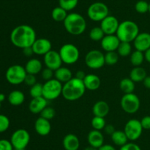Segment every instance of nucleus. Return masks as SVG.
<instances>
[{"label": "nucleus", "mask_w": 150, "mask_h": 150, "mask_svg": "<svg viewBox=\"0 0 150 150\" xmlns=\"http://www.w3.org/2000/svg\"><path fill=\"white\" fill-rule=\"evenodd\" d=\"M36 39L35 30L29 25L22 24L17 26L10 33V41L12 44L22 49L32 46Z\"/></svg>", "instance_id": "1"}, {"label": "nucleus", "mask_w": 150, "mask_h": 150, "mask_svg": "<svg viewBox=\"0 0 150 150\" xmlns=\"http://www.w3.org/2000/svg\"><path fill=\"white\" fill-rule=\"evenodd\" d=\"M86 90L83 80L73 77L63 85L62 95L67 101H76L83 96Z\"/></svg>", "instance_id": "2"}, {"label": "nucleus", "mask_w": 150, "mask_h": 150, "mask_svg": "<svg viewBox=\"0 0 150 150\" xmlns=\"http://www.w3.org/2000/svg\"><path fill=\"white\" fill-rule=\"evenodd\" d=\"M66 31L72 35H80L86 29V21L83 16L77 13H71L67 15L64 21Z\"/></svg>", "instance_id": "3"}, {"label": "nucleus", "mask_w": 150, "mask_h": 150, "mask_svg": "<svg viewBox=\"0 0 150 150\" xmlns=\"http://www.w3.org/2000/svg\"><path fill=\"white\" fill-rule=\"evenodd\" d=\"M139 34V28L137 24L133 21H124L120 23L117 31V36L121 42H133Z\"/></svg>", "instance_id": "4"}, {"label": "nucleus", "mask_w": 150, "mask_h": 150, "mask_svg": "<svg viewBox=\"0 0 150 150\" xmlns=\"http://www.w3.org/2000/svg\"><path fill=\"white\" fill-rule=\"evenodd\" d=\"M63 85L57 79L45 81L42 85V96L46 100H54L62 93Z\"/></svg>", "instance_id": "5"}, {"label": "nucleus", "mask_w": 150, "mask_h": 150, "mask_svg": "<svg viewBox=\"0 0 150 150\" xmlns=\"http://www.w3.org/2000/svg\"><path fill=\"white\" fill-rule=\"evenodd\" d=\"M26 73V69L21 65H13L7 69L5 77L7 82L11 85H17L24 82Z\"/></svg>", "instance_id": "6"}, {"label": "nucleus", "mask_w": 150, "mask_h": 150, "mask_svg": "<svg viewBox=\"0 0 150 150\" xmlns=\"http://www.w3.org/2000/svg\"><path fill=\"white\" fill-rule=\"evenodd\" d=\"M59 53L64 63L72 65L79 60L80 52L76 46L73 44H65L60 48Z\"/></svg>", "instance_id": "7"}, {"label": "nucleus", "mask_w": 150, "mask_h": 150, "mask_svg": "<svg viewBox=\"0 0 150 150\" xmlns=\"http://www.w3.org/2000/svg\"><path fill=\"white\" fill-rule=\"evenodd\" d=\"M108 7L105 3L97 1L90 4L87 10L88 17L94 21H102L108 16Z\"/></svg>", "instance_id": "8"}, {"label": "nucleus", "mask_w": 150, "mask_h": 150, "mask_svg": "<svg viewBox=\"0 0 150 150\" xmlns=\"http://www.w3.org/2000/svg\"><path fill=\"white\" fill-rule=\"evenodd\" d=\"M120 104H121L122 109L125 113L133 114L138 112V110L140 108V99L136 94L133 93L125 94V95L122 97Z\"/></svg>", "instance_id": "9"}, {"label": "nucleus", "mask_w": 150, "mask_h": 150, "mask_svg": "<svg viewBox=\"0 0 150 150\" xmlns=\"http://www.w3.org/2000/svg\"><path fill=\"white\" fill-rule=\"evenodd\" d=\"M30 141V134L26 129H18L11 135L10 142L14 149H25Z\"/></svg>", "instance_id": "10"}, {"label": "nucleus", "mask_w": 150, "mask_h": 150, "mask_svg": "<svg viewBox=\"0 0 150 150\" xmlns=\"http://www.w3.org/2000/svg\"><path fill=\"white\" fill-rule=\"evenodd\" d=\"M85 63L86 66L92 69H99L105 63V54L98 49H92L88 51L85 56Z\"/></svg>", "instance_id": "11"}, {"label": "nucleus", "mask_w": 150, "mask_h": 150, "mask_svg": "<svg viewBox=\"0 0 150 150\" xmlns=\"http://www.w3.org/2000/svg\"><path fill=\"white\" fill-rule=\"evenodd\" d=\"M143 130L144 129L140 121L135 119L129 120L126 123L124 129V132L130 141H135L139 139L142 135Z\"/></svg>", "instance_id": "12"}, {"label": "nucleus", "mask_w": 150, "mask_h": 150, "mask_svg": "<svg viewBox=\"0 0 150 150\" xmlns=\"http://www.w3.org/2000/svg\"><path fill=\"white\" fill-rule=\"evenodd\" d=\"M43 61L45 66L54 71L61 67L63 63L59 51L53 49L43 56Z\"/></svg>", "instance_id": "13"}, {"label": "nucleus", "mask_w": 150, "mask_h": 150, "mask_svg": "<svg viewBox=\"0 0 150 150\" xmlns=\"http://www.w3.org/2000/svg\"><path fill=\"white\" fill-rule=\"evenodd\" d=\"M120 26L118 19L114 16L108 15L102 21H100V27L105 35H116Z\"/></svg>", "instance_id": "14"}, {"label": "nucleus", "mask_w": 150, "mask_h": 150, "mask_svg": "<svg viewBox=\"0 0 150 150\" xmlns=\"http://www.w3.org/2000/svg\"><path fill=\"white\" fill-rule=\"evenodd\" d=\"M34 54L38 55H45L52 49L51 42L47 38H38L32 46Z\"/></svg>", "instance_id": "15"}, {"label": "nucleus", "mask_w": 150, "mask_h": 150, "mask_svg": "<svg viewBox=\"0 0 150 150\" xmlns=\"http://www.w3.org/2000/svg\"><path fill=\"white\" fill-rule=\"evenodd\" d=\"M120 42L121 41L117 35H105L100 41V44L103 49L107 52L117 51Z\"/></svg>", "instance_id": "16"}, {"label": "nucleus", "mask_w": 150, "mask_h": 150, "mask_svg": "<svg viewBox=\"0 0 150 150\" xmlns=\"http://www.w3.org/2000/svg\"><path fill=\"white\" fill-rule=\"evenodd\" d=\"M136 50L144 52L150 48V33L139 32V35L133 41Z\"/></svg>", "instance_id": "17"}, {"label": "nucleus", "mask_w": 150, "mask_h": 150, "mask_svg": "<svg viewBox=\"0 0 150 150\" xmlns=\"http://www.w3.org/2000/svg\"><path fill=\"white\" fill-rule=\"evenodd\" d=\"M35 129L40 136H46L51 131V122L49 120L40 116L35 123Z\"/></svg>", "instance_id": "18"}, {"label": "nucleus", "mask_w": 150, "mask_h": 150, "mask_svg": "<svg viewBox=\"0 0 150 150\" xmlns=\"http://www.w3.org/2000/svg\"><path fill=\"white\" fill-rule=\"evenodd\" d=\"M87 141L89 146L99 149L104 144V135L100 130L92 129L88 134Z\"/></svg>", "instance_id": "19"}, {"label": "nucleus", "mask_w": 150, "mask_h": 150, "mask_svg": "<svg viewBox=\"0 0 150 150\" xmlns=\"http://www.w3.org/2000/svg\"><path fill=\"white\" fill-rule=\"evenodd\" d=\"M47 101L43 96L32 98L29 104V110L33 114H40L47 107Z\"/></svg>", "instance_id": "20"}, {"label": "nucleus", "mask_w": 150, "mask_h": 150, "mask_svg": "<svg viewBox=\"0 0 150 150\" xmlns=\"http://www.w3.org/2000/svg\"><path fill=\"white\" fill-rule=\"evenodd\" d=\"M62 144L65 150H78L80 146V141L76 135L69 133L63 138Z\"/></svg>", "instance_id": "21"}, {"label": "nucleus", "mask_w": 150, "mask_h": 150, "mask_svg": "<svg viewBox=\"0 0 150 150\" xmlns=\"http://www.w3.org/2000/svg\"><path fill=\"white\" fill-rule=\"evenodd\" d=\"M83 81L86 89L89 91H96L100 88L101 84L100 78L98 75L93 74H86Z\"/></svg>", "instance_id": "22"}, {"label": "nucleus", "mask_w": 150, "mask_h": 150, "mask_svg": "<svg viewBox=\"0 0 150 150\" xmlns=\"http://www.w3.org/2000/svg\"><path fill=\"white\" fill-rule=\"evenodd\" d=\"M27 74L36 75L42 71V65L40 60L37 58H32L26 62L24 66Z\"/></svg>", "instance_id": "23"}, {"label": "nucleus", "mask_w": 150, "mask_h": 150, "mask_svg": "<svg viewBox=\"0 0 150 150\" xmlns=\"http://www.w3.org/2000/svg\"><path fill=\"white\" fill-rule=\"evenodd\" d=\"M110 111V107L105 101H98L92 107V113L95 116L105 118Z\"/></svg>", "instance_id": "24"}, {"label": "nucleus", "mask_w": 150, "mask_h": 150, "mask_svg": "<svg viewBox=\"0 0 150 150\" xmlns=\"http://www.w3.org/2000/svg\"><path fill=\"white\" fill-rule=\"evenodd\" d=\"M54 77L62 83H66L73 78L72 71L66 67H60L54 71Z\"/></svg>", "instance_id": "25"}, {"label": "nucleus", "mask_w": 150, "mask_h": 150, "mask_svg": "<svg viewBox=\"0 0 150 150\" xmlns=\"http://www.w3.org/2000/svg\"><path fill=\"white\" fill-rule=\"evenodd\" d=\"M8 101L13 106H20L24 102L25 95L19 90H14L8 95Z\"/></svg>", "instance_id": "26"}, {"label": "nucleus", "mask_w": 150, "mask_h": 150, "mask_svg": "<svg viewBox=\"0 0 150 150\" xmlns=\"http://www.w3.org/2000/svg\"><path fill=\"white\" fill-rule=\"evenodd\" d=\"M146 76H147V74H146V70L142 66L134 67L130 73V78L135 83L143 82Z\"/></svg>", "instance_id": "27"}, {"label": "nucleus", "mask_w": 150, "mask_h": 150, "mask_svg": "<svg viewBox=\"0 0 150 150\" xmlns=\"http://www.w3.org/2000/svg\"><path fill=\"white\" fill-rule=\"evenodd\" d=\"M111 140L115 145L119 146L121 147L122 146L125 145L128 142V138L126 135L124 130H116L112 135H111Z\"/></svg>", "instance_id": "28"}, {"label": "nucleus", "mask_w": 150, "mask_h": 150, "mask_svg": "<svg viewBox=\"0 0 150 150\" xmlns=\"http://www.w3.org/2000/svg\"><path fill=\"white\" fill-rule=\"evenodd\" d=\"M120 88L125 94H131L135 90V82L130 78H124L120 81Z\"/></svg>", "instance_id": "29"}, {"label": "nucleus", "mask_w": 150, "mask_h": 150, "mask_svg": "<svg viewBox=\"0 0 150 150\" xmlns=\"http://www.w3.org/2000/svg\"><path fill=\"white\" fill-rule=\"evenodd\" d=\"M67 11L61 7L60 6L53 9L51 12V17L55 21L62 22L64 21L67 16Z\"/></svg>", "instance_id": "30"}, {"label": "nucleus", "mask_w": 150, "mask_h": 150, "mask_svg": "<svg viewBox=\"0 0 150 150\" xmlns=\"http://www.w3.org/2000/svg\"><path fill=\"white\" fill-rule=\"evenodd\" d=\"M144 60V53L139 50H135L130 54V63L134 67L142 66Z\"/></svg>", "instance_id": "31"}, {"label": "nucleus", "mask_w": 150, "mask_h": 150, "mask_svg": "<svg viewBox=\"0 0 150 150\" xmlns=\"http://www.w3.org/2000/svg\"><path fill=\"white\" fill-rule=\"evenodd\" d=\"M117 51L121 57H127L132 53L131 44L129 42H120Z\"/></svg>", "instance_id": "32"}, {"label": "nucleus", "mask_w": 150, "mask_h": 150, "mask_svg": "<svg viewBox=\"0 0 150 150\" xmlns=\"http://www.w3.org/2000/svg\"><path fill=\"white\" fill-rule=\"evenodd\" d=\"M105 35L100 26H95L89 32V38L93 41H101Z\"/></svg>", "instance_id": "33"}, {"label": "nucleus", "mask_w": 150, "mask_h": 150, "mask_svg": "<svg viewBox=\"0 0 150 150\" xmlns=\"http://www.w3.org/2000/svg\"><path fill=\"white\" fill-rule=\"evenodd\" d=\"M119 57L117 51H107L105 54V63L108 66H114L118 62Z\"/></svg>", "instance_id": "34"}, {"label": "nucleus", "mask_w": 150, "mask_h": 150, "mask_svg": "<svg viewBox=\"0 0 150 150\" xmlns=\"http://www.w3.org/2000/svg\"><path fill=\"white\" fill-rule=\"evenodd\" d=\"M91 124L93 127V129L96 130H102L104 129L106 124H105V118L99 117V116H94L93 119H92Z\"/></svg>", "instance_id": "35"}, {"label": "nucleus", "mask_w": 150, "mask_h": 150, "mask_svg": "<svg viewBox=\"0 0 150 150\" xmlns=\"http://www.w3.org/2000/svg\"><path fill=\"white\" fill-rule=\"evenodd\" d=\"M79 0H59V4L61 7L67 11L73 10L76 7Z\"/></svg>", "instance_id": "36"}, {"label": "nucleus", "mask_w": 150, "mask_h": 150, "mask_svg": "<svg viewBox=\"0 0 150 150\" xmlns=\"http://www.w3.org/2000/svg\"><path fill=\"white\" fill-rule=\"evenodd\" d=\"M149 3H148L145 0H139L135 5V9H136V12L141 13V14H144V13L149 12Z\"/></svg>", "instance_id": "37"}, {"label": "nucleus", "mask_w": 150, "mask_h": 150, "mask_svg": "<svg viewBox=\"0 0 150 150\" xmlns=\"http://www.w3.org/2000/svg\"><path fill=\"white\" fill-rule=\"evenodd\" d=\"M29 94L32 98L42 96V85L40 83L35 84L30 88Z\"/></svg>", "instance_id": "38"}, {"label": "nucleus", "mask_w": 150, "mask_h": 150, "mask_svg": "<svg viewBox=\"0 0 150 150\" xmlns=\"http://www.w3.org/2000/svg\"><path fill=\"white\" fill-rule=\"evenodd\" d=\"M56 115L55 110L51 107H46L42 112L40 113L41 117L47 119V120H51L54 118Z\"/></svg>", "instance_id": "39"}, {"label": "nucleus", "mask_w": 150, "mask_h": 150, "mask_svg": "<svg viewBox=\"0 0 150 150\" xmlns=\"http://www.w3.org/2000/svg\"><path fill=\"white\" fill-rule=\"evenodd\" d=\"M10 119L7 116L0 114V133L7 131L10 126Z\"/></svg>", "instance_id": "40"}, {"label": "nucleus", "mask_w": 150, "mask_h": 150, "mask_svg": "<svg viewBox=\"0 0 150 150\" xmlns=\"http://www.w3.org/2000/svg\"><path fill=\"white\" fill-rule=\"evenodd\" d=\"M41 76H42V79L44 80L48 81L50 79H53V76H54V71L53 70H51V69L45 67L41 71Z\"/></svg>", "instance_id": "41"}, {"label": "nucleus", "mask_w": 150, "mask_h": 150, "mask_svg": "<svg viewBox=\"0 0 150 150\" xmlns=\"http://www.w3.org/2000/svg\"><path fill=\"white\" fill-rule=\"evenodd\" d=\"M13 145L10 141L6 139L0 140V150H13Z\"/></svg>", "instance_id": "42"}, {"label": "nucleus", "mask_w": 150, "mask_h": 150, "mask_svg": "<svg viewBox=\"0 0 150 150\" xmlns=\"http://www.w3.org/2000/svg\"><path fill=\"white\" fill-rule=\"evenodd\" d=\"M120 150H142L141 147L138 144L133 142H127L125 145L120 147Z\"/></svg>", "instance_id": "43"}, {"label": "nucleus", "mask_w": 150, "mask_h": 150, "mask_svg": "<svg viewBox=\"0 0 150 150\" xmlns=\"http://www.w3.org/2000/svg\"><path fill=\"white\" fill-rule=\"evenodd\" d=\"M24 83L26 85H29V86L32 87V85H34L35 84L37 83V79L35 75L30 74H27L25 77L24 79Z\"/></svg>", "instance_id": "44"}, {"label": "nucleus", "mask_w": 150, "mask_h": 150, "mask_svg": "<svg viewBox=\"0 0 150 150\" xmlns=\"http://www.w3.org/2000/svg\"><path fill=\"white\" fill-rule=\"evenodd\" d=\"M140 121L144 129H146V130L150 129V116H144L142 118Z\"/></svg>", "instance_id": "45"}, {"label": "nucleus", "mask_w": 150, "mask_h": 150, "mask_svg": "<svg viewBox=\"0 0 150 150\" xmlns=\"http://www.w3.org/2000/svg\"><path fill=\"white\" fill-rule=\"evenodd\" d=\"M103 129L104 131H105V133H106L107 135H112V134L116 131L115 127H114L112 124L105 125V126L104 127Z\"/></svg>", "instance_id": "46"}, {"label": "nucleus", "mask_w": 150, "mask_h": 150, "mask_svg": "<svg viewBox=\"0 0 150 150\" xmlns=\"http://www.w3.org/2000/svg\"><path fill=\"white\" fill-rule=\"evenodd\" d=\"M23 53L25 56H26V57H31V56L34 54V51L33 49H32V47L29 46L23 49Z\"/></svg>", "instance_id": "47"}, {"label": "nucleus", "mask_w": 150, "mask_h": 150, "mask_svg": "<svg viewBox=\"0 0 150 150\" xmlns=\"http://www.w3.org/2000/svg\"><path fill=\"white\" fill-rule=\"evenodd\" d=\"M98 150H117L116 148L110 144H103L101 147L98 149Z\"/></svg>", "instance_id": "48"}, {"label": "nucleus", "mask_w": 150, "mask_h": 150, "mask_svg": "<svg viewBox=\"0 0 150 150\" xmlns=\"http://www.w3.org/2000/svg\"><path fill=\"white\" fill-rule=\"evenodd\" d=\"M86 76V74H85V72L83 71H78L76 72V77L78 78V79H79L83 80Z\"/></svg>", "instance_id": "49"}, {"label": "nucleus", "mask_w": 150, "mask_h": 150, "mask_svg": "<svg viewBox=\"0 0 150 150\" xmlns=\"http://www.w3.org/2000/svg\"><path fill=\"white\" fill-rule=\"evenodd\" d=\"M142 82H143L145 88H147V89H150V76H146Z\"/></svg>", "instance_id": "50"}, {"label": "nucleus", "mask_w": 150, "mask_h": 150, "mask_svg": "<svg viewBox=\"0 0 150 150\" xmlns=\"http://www.w3.org/2000/svg\"><path fill=\"white\" fill-rule=\"evenodd\" d=\"M144 58L148 63H150V48L149 49L146 50V51H144Z\"/></svg>", "instance_id": "51"}, {"label": "nucleus", "mask_w": 150, "mask_h": 150, "mask_svg": "<svg viewBox=\"0 0 150 150\" xmlns=\"http://www.w3.org/2000/svg\"><path fill=\"white\" fill-rule=\"evenodd\" d=\"M84 150H98V149L92 146H89L86 147V148L84 149Z\"/></svg>", "instance_id": "52"}, {"label": "nucleus", "mask_w": 150, "mask_h": 150, "mask_svg": "<svg viewBox=\"0 0 150 150\" xmlns=\"http://www.w3.org/2000/svg\"><path fill=\"white\" fill-rule=\"evenodd\" d=\"M5 99V95L4 94H0V101L2 102Z\"/></svg>", "instance_id": "53"}, {"label": "nucleus", "mask_w": 150, "mask_h": 150, "mask_svg": "<svg viewBox=\"0 0 150 150\" xmlns=\"http://www.w3.org/2000/svg\"><path fill=\"white\" fill-rule=\"evenodd\" d=\"M1 101H0V110H1Z\"/></svg>", "instance_id": "54"}, {"label": "nucleus", "mask_w": 150, "mask_h": 150, "mask_svg": "<svg viewBox=\"0 0 150 150\" xmlns=\"http://www.w3.org/2000/svg\"><path fill=\"white\" fill-rule=\"evenodd\" d=\"M149 12L150 13V3H149Z\"/></svg>", "instance_id": "55"}, {"label": "nucleus", "mask_w": 150, "mask_h": 150, "mask_svg": "<svg viewBox=\"0 0 150 150\" xmlns=\"http://www.w3.org/2000/svg\"><path fill=\"white\" fill-rule=\"evenodd\" d=\"M15 150H25V149H15Z\"/></svg>", "instance_id": "56"}]
</instances>
